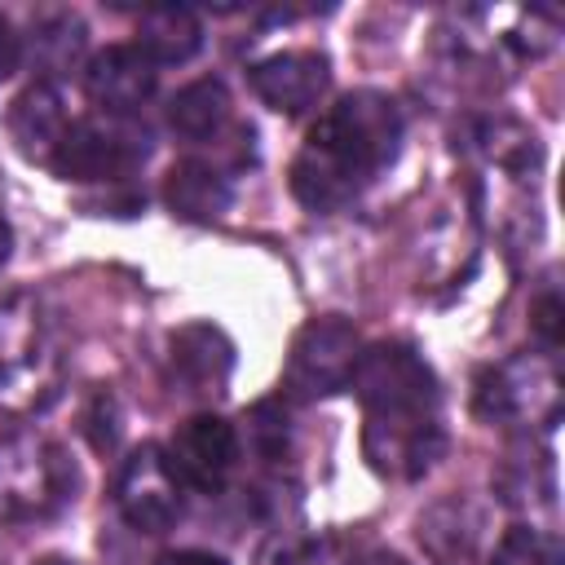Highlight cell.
Wrapping results in <instances>:
<instances>
[{
    "label": "cell",
    "mask_w": 565,
    "mask_h": 565,
    "mask_svg": "<svg viewBox=\"0 0 565 565\" xmlns=\"http://www.w3.org/2000/svg\"><path fill=\"white\" fill-rule=\"evenodd\" d=\"M397 146H402L397 102L371 88L349 93L309 128V141L291 159V194L309 212H335L380 168L397 159Z\"/></svg>",
    "instance_id": "cell-1"
},
{
    "label": "cell",
    "mask_w": 565,
    "mask_h": 565,
    "mask_svg": "<svg viewBox=\"0 0 565 565\" xmlns=\"http://www.w3.org/2000/svg\"><path fill=\"white\" fill-rule=\"evenodd\" d=\"M62 388V340L44 300L18 291L0 300V411L26 415Z\"/></svg>",
    "instance_id": "cell-2"
},
{
    "label": "cell",
    "mask_w": 565,
    "mask_h": 565,
    "mask_svg": "<svg viewBox=\"0 0 565 565\" xmlns=\"http://www.w3.org/2000/svg\"><path fill=\"white\" fill-rule=\"evenodd\" d=\"M75 499V463L40 433L0 437V521H49Z\"/></svg>",
    "instance_id": "cell-3"
},
{
    "label": "cell",
    "mask_w": 565,
    "mask_h": 565,
    "mask_svg": "<svg viewBox=\"0 0 565 565\" xmlns=\"http://www.w3.org/2000/svg\"><path fill=\"white\" fill-rule=\"evenodd\" d=\"M349 388L358 393L366 419L437 415V380H433L428 362L402 340H384V344L362 349Z\"/></svg>",
    "instance_id": "cell-4"
},
{
    "label": "cell",
    "mask_w": 565,
    "mask_h": 565,
    "mask_svg": "<svg viewBox=\"0 0 565 565\" xmlns=\"http://www.w3.org/2000/svg\"><path fill=\"white\" fill-rule=\"evenodd\" d=\"M472 406L490 424H556L561 415V375L547 353H516L499 366H486L472 388Z\"/></svg>",
    "instance_id": "cell-5"
},
{
    "label": "cell",
    "mask_w": 565,
    "mask_h": 565,
    "mask_svg": "<svg viewBox=\"0 0 565 565\" xmlns=\"http://www.w3.org/2000/svg\"><path fill=\"white\" fill-rule=\"evenodd\" d=\"M358 358H362V335H358L353 322H344L335 313L313 318L291 340L282 388L291 397H327V393H340V388H349Z\"/></svg>",
    "instance_id": "cell-6"
},
{
    "label": "cell",
    "mask_w": 565,
    "mask_h": 565,
    "mask_svg": "<svg viewBox=\"0 0 565 565\" xmlns=\"http://www.w3.org/2000/svg\"><path fill=\"white\" fill-rule=\"evenodd\" d=\"M146 159V137H137L124 119H71L62 146L49 168L62 181H115Z\"/></svg>",
    "instance_id": "cell-7"
},
{
    "label": "cell",
    "mask_w": 565,
    "mask_h": 565,
    "mask_svg": "<svg viewBox=\"0 0 565 565\" xmlns=\"http://www.w3.org/2000/svg\"><path fill=\"white\" fill-rule=\"evenodd\" d=\"M185 486L177 481V472L168 468L159 446H137L115 481V508L119 516L137 530V534H163L181 521L185 508Z\"/></svg>",
    "instance_id": "cell-8"
},
{
    "label": "cell",
    "mask_w": 565,
    "mask_h": 565,
    "mask_svg": "<svg viewBox=\"0 0 565 565\" xmlns=\"http://www.w3.org/2000/svg\"><path fill=\"white\" fill-rule=\"evenodd\" d=\"M168 468L199 494H221L238 463V433L221 415H190L163 446Z\"/></svg>",
    "instance_id": "cell-9"
},
{
    "label": "cell",
    "mask_w": 565,
    "mask_h": 565,
    "mask_svg": "<svg viewBox=\"0 0 565 565\" xmlns=\"http://www.w3.org/2000/svg\"><path fill=\"white\" fill-rule=\"evenodd\" d=\"M362 446H366V459H371L375 472L397 477V481H415V477H424L437 463V455L446 446V433H441L437 415L366 419Z\"/></svg>",
    "instance_id": "cell-10"
},
{
    "label": "cell",
    "mask_w": 565,
    "mask_h": 565,
    "mask_svg": "<svg viewBox=\"0 0 565 565\" xmlns=\"http://www.w3.org/2000/svg\"><path fill=\"white\" fill-rule=\"evenodd\" d=\"M154 84H159V66L137 44H110L84 66V93L110 119H128L132 110H141Z\"/></svg>",
    "instance_id": "cell-11"
},
{
    "label": "cell",
    "mask_w": 565,
    "mask_h": 565,
    "mask_svg": "<svg viewBox=\"0 0 565 565\" xmlns=\"http://www.w3.org/2000/svg\"><path fill=\"white\" fill-rule=\"evenodd\" d=\"M331 84L327 57L313 49H287V53H269L252 66V88L256 97L278 110V115H305L322 102Z\"/></svg>",
    "instance_id": "cell-12"
},
{
    "label": "cell",
    "mask_w": 565,
    "mask_h": 565,
    "mask_svg": "<svg viewBox=\"0 0 565 565\" xmlns=\"http://www.w3.org/2000/svg\"><path fill=\"white\" fill-rule=\"evenodd\" d=\"M71 128V115H66V97L53 79H35L26 84L18 97H13V110H9V137L13 146L35 159V163H49L53 150L62 146Z\"/></svg>",
    "instance_id": "cell-13"
},
{
    "label": "cell",
    "mask_w": 565,
    "mask_h": 565,
    "mask_svg": "<svg viewBox=\"0 0 565 565\" xmlns=\"http://www.w3.org/2000/svg\"><path fill=\"white\" fill-rule=\"evenodd\" d=\"M230 366H234V349L216 327L194 322L172 335V375L185 393H199V397L221 393L230 380Z\"/></svg>",
    "instance_id": "cell-14"
},
{
    "label": "cell",
    "mask_w": 565,
    "mask_h": 565,
    "mask_svg": "<svg viewBox=\"0 0 565 565\" xmlns=\"http://www.w3.org/2000/svg\"><path fill=\"white\" fill-rule=\"evenodd\" d=\"M230 199H234L230 177L207 159H181L163 177V203L181 221H216L225 216Z\"/></svg>",
    "instance_id": "cell-15"
},
{
    "label": "cell",
    "mask_w": 565,
    "mask_h": 565,
    "mask_svg": "<svg viewBox=\"0 0 565 565\" xmlns=\"http://www.w3.org/2000/svg\"><path fill=\"white\" fill-rule=\"evenodd\" d=\"M203 44V26L190 9L181 4H159L146 9L137 22V49L154 62V66H172V62H190Z\"/></svg>",
    "instance_id": "cell-16"
},
{
    "label": "cell",
    "mask_w": 565,
    "mask_h": 565,
    "mask_svg": "<svg viewBox=\"0 0 565 565\" xmlns=\"http://www.w3.org/2000/svg\"><path fill=\"white\" fill-rule=\"evenodd\" d=\"M230 119V88L221 79H194L168 102V124L185 141H207Z\"/></svg>",
    "instance_id": "cell-17"
},
{
    "label": "cell",
    "mask_w": 565,
    "mask_h": 565,
    "mask_svg": "<svg viewBox=\"0 0 565 565\" xmlns=\"http://www.w3.org/2000/svg\"><path fill=\"white\" fill-rule=\"evenodd\" d=\"M490 565H565V547L552 530H534V525H512L494 552Z\"/></svg>",
    "instance_id": "cell-18"
},
{
    "label": "cell",
    "mask_w": 565,
    "mask_h": 565,
    "mask_svg": "<svg viewBox=\"0 0 565 565\" xmlns=\"http://www.w3.org/2000/svg\"><path fill=\"white\" fill-rule=\"evenodd\" d=\"M84 49V22L71 18V13H57V18H44L35 26V57L49 75H57L62 66H71Z\"/></svg>",
    "instance_id": "cell-19"
},
{
    "label": "cell",
    "mask_w": 565,
    "mask_h": 565,
    "mask_svg": "<svg viewBox=\"0 0 565 565\" xmlns=\"http://www.w3.org/2000/svg\"><path fill=\"white\" fill-rule=\"evenodd\" d=\"M252 437H256V446H260L265 459H278V450L287 441V415L274 402H260L252 411Z\"/></svg>",
    "instance_id": "cell-20"
},
{
    "label": "cell",
    "mask_w": 565,
    "mask_h": 565,
    "mask_svg": "<svg viewBox=\"0 0 565 565\" xmlns=\"http://www.w3.org/2000/svg\"><path fill=\"white\" fill-rule=\"evenodd\" d=\"M530 318H534L539 340H543L547 349H556V344H561V296H556V291H543V296L534 300Z\"/></svg>",
    "instance_id": "cell-21"
},
{
    "label": "cell",
    "mask_w": 565,
    "mask_h": 565,
    "mask_svg": "<svg viewBox=\"0 0 565 565\" xmlns=\"http://www.w3.org/2000/svg\"><path fill=\"white\" fill-rule=\"evenodd\" d=\"M18 62H22V40L13 35L9 18L0 13V79H9V75L18 71Z\"/></svg>",
    "instance_id": "cell-22"
},
{
    "label": "cell",
    "mask_w": 565,
    "mask_h": 565,
    "mask_svg": "<svg viewBox=\"0 0 565 565\" xmlns=\"http://www.w3.org/2000/svg\"><path fill=\"white\" fill-rule=\"evenodd\" d=\"M154 565H225V561L212 556V552H194V547H185V552H168V556H159Z\"/></svg>",
    "instance_id": "cell-23"
},
{
    "label": "cell",
    "mask_w": 565,
    "mask_h": 565,
    "mask_svg": "<svg viewBox=\"0 0 565 565\" xmlns=\"http://www.w3.org/2000/svg\"><path fill=\"white\" fill-rule=\"evenodd\" d=\"M353 565H406V561L393 556V552H366V556H358Z\"/></svg>",
    "instance_id": "cell-24"
},
{
    "label": "cell",
    "mask_w": 565,
    "mask_h": 565,
    "mask_svg": "<svg viewBox=\"0 0 565 565\" xmlns=\"http://www.w3.org/2000/svg\"><path fill=\"white\" fill-rule=\"evenodd\" d=\"M9 252H13V230H9V221L0 216V269H4V260H9Z\"/></svg>",
    "instance_id": "cell-25"
},
{
    "label": "cell",
    "mask_w": 565,
    "mask_h": 565,
    "mask_svg": "<svg viewBox=\"0 0 565 565\" xmlns=\"http://www.w3.org/2000/svg\"><path fill=\"white\" fill-rule=\"evenodd\" d=\"M40 565H84V561H71V556H49V561H40Z\"/></svg>",
    "instance_id": "cell-26"
}]
</instances>
